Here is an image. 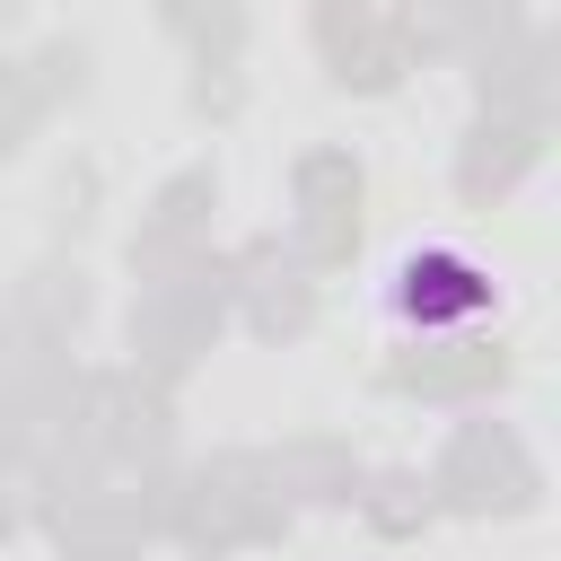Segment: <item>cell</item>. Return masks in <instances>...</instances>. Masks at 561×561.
<instances>
[{"mask_svg":"<svg viewBox=\"0 0 561 561\" xmlns=\"http://www.w3.org/2000/svg\"><path fill=\"white\" fill-rule=\"evenodd\" d=\"M394 316L421 333H465L473 316H491V272L456 245H421L394 263Z\"/></svg>","mask_w":561,"mask_h":561,"instance_id":"1","label":"cell"}]
</instances>
